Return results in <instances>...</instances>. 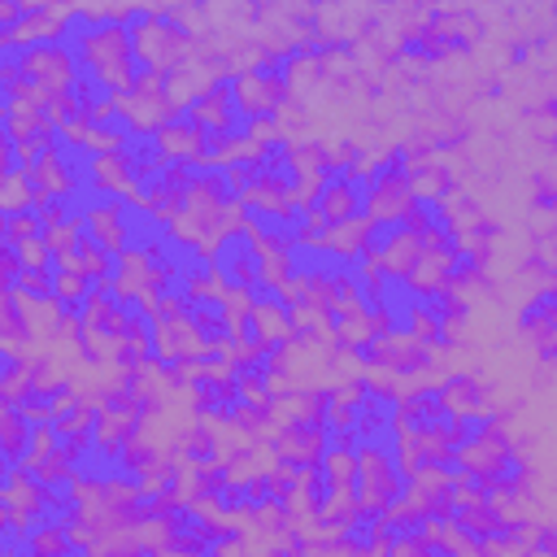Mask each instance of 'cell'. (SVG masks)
Instances as JSON below:
<instances>
[{
    "instance_id": "cell-1",
    "label": "cell",
    "mask_w": 557,
    "mask_h": 557,
    "mask_svg": "<svg viewBox=\"0 0 557 557\" xmlns=\"http://www.w3.org/2000/svg\"><path fill=\"white\" fill-rule=\"evenodd\" d=\"M209 265L218 274V287L231 292V296H248L257 283H265V265H270V248L244 226V222H231L226 231H218L209 244Z\"/></svg>"
},
{
    "instance_id": "cell-2",
    "label": "cell",
    "mask_w": 557,
    "mask_h": 557,
    "mask_svg": "<svg viewBox=\"0 0 557 557\" xmlns=\"http://www.w3.org/2000/svg\"><path fill=\"white\" fill-rule=\"evenodd\" d=\"M527 553H557V527L535 522V531H531V540H527Z\"/></svg>"
}]
</instances>
